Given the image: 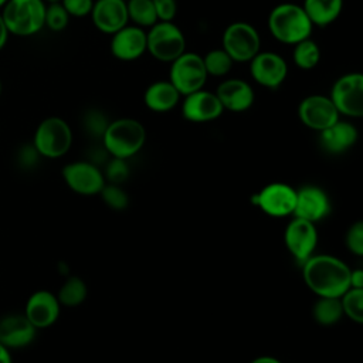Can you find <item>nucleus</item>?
<instances>
[{"label": "nucleus", "mask_w": 363, "mask_h": 363, "mask_svg": "<svg viewBox=\"0 0 363 363\" xmlns=\"http://www.w3.org/2000/svg\"><path fill=\"white\" fill-rule=\"evenodd\" d=\"M267 26L269 34L277 41L288 45L309 38L313 31V24L303 7L291 1H284L272 7L267 18Z\"/></svg>", "instance_id": "obj_2"}, {"label": "nucleus", "mask_w": 363, "mask_h": 363, "mask_svg": "<svg viewBox=\"0 0 363 363\" xmlns=\"http://www.w3.org/2000/svg\"><path fill=\"white\" fill-rule=\"evenodd\" d=\"M105 176L109 180V183H113V184L123 183L129 176V167H128L126 160L112 157V160H109L106 164Z\"/></svg>", "instance_id": "obj_33"}, {"label": "nucleus", "mask_w": 363, "mask_h": 363, "mask_svg": "<svg viewBox=\"0 0 363 363\" xmlns=\"http://www.w3.org/2000/svg\"><path fill=\"white\" fill-rule=\"evenodd\" d=\"M0 363H13L10 350L0 343Z\"/></svg>", "instance_id": "obj_41"}, {"label": "nucleus", "mask_w": 363, "mask_h": 363, "mask_svg": "<svg viewBox=\"0 0 363 363\" xmlns=\"http://www.w3.org/2000/svg\"><path fill=\"white\" fill-rule=\"evenodd\" d=\"M251 363H282V362L278 360L277 357H272V356H261V357L254 359Z\"/></svg>", "instance_id": "obj_42"}, {"label": "nucleus", "mask_w": 363, "mask_h": 363, "mask_svg": "<svg viewBox=\"0 0 363 363\" xmlns=\"http://www.w3.org/2000/svg\"><path fill=\"white\" fill-rule=\"evenodd\" d=\"M203 57L204 68L208 77H216V78H223L225 77L233 65L235 64L231 57L220 47V48H213L207 51Z\"/></svg>", "instance_id": "obj_28"}, {"label": "nucleus", "mask_w": 363, "mask_h": 363, "mask_svg": "<svg viewBox=\"0 0 363 363\" xmlns=\"http://www.w3.org/2000/svg\"><path fill=\"white\" fill-rule=\"evenodd\" d=\"M69 18V14L60 1L48 3L45 6L44 27H48L51 31H62L68 26Z\"/></svg>", "instance_id": "obj_31"}, {"label": "nucleus", "mask_w": 363, "mask_h": 363, "mask_svg": "<svg viewBox=\"0 0 363 363\" xmlns=\"http://www.w3.org/2000/svg\"><path fill=\"white\" fill-rule=\"evenodd\" d=\"M330 213L328 194L318 186H305L296 190L294 216L311 223L325 218Z\"/></svg>", "instance_id": "obj_20"}, {"label": "nucleus", "mask_w": 363, "mask_h": 363, "mask_svg": "<svg viewBox=\"0 0 363 363\" xmlns=\"http://www.w3.org/2000/svg\"><path fill=\"white\" fill-rule=\"evenodd\" d=\"M71 126L60 116H48L35 128L33 146L41 157L58 159L71 149Z\"/></svg>", "instance_id": "obj_5"}, {"label": "nucleus", "mask_w": 363, "mask_h": 363, "mask_svg": "<svg viewBox=\"0 0 363 363\" xmlns=\"http://www.w3.org/2000/svg\"><path fill=\"white\" fill-rule=\"evenodd\" d=\"M45 3H55V1H61V0H44Z\"/></svg>", "instance_id": "obj_44"}, {"label": "nucleus", "mask_w": 363, "mask_h": 363, "mask_svg": "<svg viewBox=\"0 0 363 363\" xmlns=\"http://www.w3.org/2000/svg\"><path fill=\"white\" fill-rule=\"evenodd\" d=\"M37 329L26 315L10 313L0 319V343L9 350L28 346L35 337Z\"/></svg>", "instance_id": "obj_21"}, {"label": "nucleus", "mask_w": 363, "mask_h": 363, "mask_svg": "<svg viewBox=\"0 0 363 363\" xmlns=\"http://www.w3.org/2000/svg\"><path fill=\"white\" fill-rule=\"evenodd\" d=\"M7 3V0H0V9Z\"/></svg>", "instance_id": "obj_43"}, {"label": "nucleus", "mask_w": 363, "mask_h": 363, "mask_svg": "<svg viewBox=\"0 0 363 363\" xmlns=\"http://www.w3.org/2000/svg\"><path fill=\"white\" fill-rule=\"evenodd\" d=\"M9 35H10L9 30H7L6 24H4V21H3L1 14H0V51L4 48V45H6L7 40H9Z\"/></svg>", "instance_id": "obj_40"}, {"label": "nucleus", "mask_w": 363, "mask_h": 363, "mask_svg": "<svg viewBox=\"0 0 363 363\" xmlns=\"http://www.w3.org/2000/svg\"><path fill=\"white\" fill-rule=\"evenodd\" d=\"M298 118L306 128L320 132L340 119V115L328 95L311 94L301 99Z\"/></svg>", "instance_id": "obj_12"}, {"label": "nucleus", "mask_w": 363, "mask_h": 363, "mask_svg": "<svg viewBox=\"0 0 363 363\" xmlns=\"http://www.w3.org/2000/svg\"><path fill=\"white\" fill-rule=\"evenodd\" d=\"M343 315L356 323L363 322V288H349L340 298Z\"/></svg>", "instance_id": "obj_30"}, {"label": "nucleus", "mask_w": 363, "mask_h": 363, "mask_svg": "<svg viewBox=\"0 0 363 363\" xmlns=\"http://www.w3.org/2000/svg\"><path fill=\"white\" fill-rule=\"evenodd\" d=\"M207 79L203 57L197 52L186 50L170 62L169 81L182 96L204 88Z\"/></svg>", "instance_id": "obj_8"}, {"label": "nucleus", "mask_w": 363, "mask_h": 363, "mask_svg": "<svg viewBox=\"0 0 363 363\" xmlns=\"http://www.w3.org/2000/svg\"><path fill=\"white\" fill-rule=\"evenodd\" d=\"M284 241L294 258L298 262L303 264L308 258L313 255L318 244L315 223L295 217L285 228Z\"/></svg>", "instance_id": "obj_14"}, {"label": "nucleus", "mask_w": 363, "mask_h": 363, "mask_svg": "<svg viewBox=\"0 0 363 363\" xmlns=\"http://www.w3.org/2000/svg\"><path fill=\"white\" fill-rule=\"evenodd\" d=\"M340 116H363V75L357 71L346 72L335 79L328 95Z\"/></svg>", "instance_id": "obj_9"}, {"label": "nucleus", "mask_w": 363, "mask_h": 363, "mask_svg": "<svg viewBox=\"0 0 363 363\" xmlns=\"http://www.w3.org/2000/svg\"><path fill=\"white\" fill-rule=\"evenodd\" d=\"M38 157H41L38 155V152L34 149V146H26L20 150V155H18V160L20 163L24 166V167H31L33 164L37 163Z\"/></svg>", "instance_id": "obj_38"}, {"label": "nucleus", "mask_w": 363, "mask_h": 363, "mask_svg": "<svg viewBox=\"0 0 363 363\" xmlns=\"http://www.w3.org/2000/svg\"><path fill=\"white\" fill-rule=\"evenodd\" d=\"M313 27H328L343 10V0H303L301 4Z\"/></svg>", "instance_id": "obj_24"}, {"label": "nucleus", "mask_w": 363, "mask_h": 363, "mask_svg": "<svg viewBox=\"0 0 363 363\" xmlns=\"http://www.w3.org/2000/svg\"><path fill=\"white\" fill-rule=\"evenodd\" d=\"M102 196V200L105 201V204L108 207H111L112 210H125L128 207V194L126 191L119 186V184H105L99 193Z\"/></svg>", "instance_id": "obj_32"}, {"label": "nucleus", "mask_w": 363, "mask_h": 363, "mask_svg": "<svg viewBox=\"0 0 363 363\" xmlns=\"http://www.w3.org/2000/svg\"><path fill=\"white\" fill-rule=\"evenodd\" d=\"M94 1L95 0H61L60 3L69 17H86L91 14Z\"/></svg>", "instance_id": "obj_35"}, {"label": "nucleus", "mask_w": 363, "mask_h": 363, "mask_svg": "<svg viewBox=\"0 0 363 363\" xmlns=\"http://www.w3.org/2000/svg\"><path fill=\"white\" fill-rule=\"evenodd\" d=\"M350 288H363V271L362 269L350 271Z\"/></svg>", "instance_id": "obj_39"}, {"label": "nucleus", "mask_w": 363, "mask_h": 363, "mask_svg": "<svg viewBox=\"0 0 363 363\" xmlns=\"http://www.w3.org/2000/svg\"><path fill=\"white\" fill-rule=\"evenodd\" d=\"M182 115L193 123H206L220 118L224 112L214 91L204 88L182 96Z\"/></svg>", "instance_id": "obj_13"}, {"label": "nucleus", "mask_w": 363, "mask_h": 363, "mask_svg": "<svg viewBox=\"0 0 363 363\" xmlns=\"http://www.w3.org/2000/svg\"><path fill=\"white\" fill-rule=\"evenodd\" d=\"M145 140V126L133 118H118L109 122L102 135L105 152L125 160L135 156L143 147Z\"/></svg>", "instance_id": "obj_3"}, {"label": "nucleus", "mask_w": 363, "mask_h": 363, "mask_svg": "<svg viewBox=\"0 0 363 363\" xmlns=\"http://www.w3.org/2000/svg\"><path fill=\"white\" fill-rule=\"evenodd\" d=\"M129 23L145 30L157 21L155 6L152 0H126Z\"/></svg>", "instance_id": "obj_26"}, {"label": "nucleus", "mask_w": 363, "mask_h": 363, "mask_svg": "<svg viewBox=\"0 0 363 363\" xmlns=\"http://www.w3.org/2000/svg\"><path fill=\"white\" fill-rule=\"evenodd\" d=\"M109 50L113 58L130 62L146 52V30L132 23L112 34Z\"/></svg>", "instance_id": "obj_16"}, {"label": "nucleus", "mask_w": 363, "mask_h": 363, "mask_svg": "<svg viewBox=\"0 0 363 363\" xmlns=\"http://www.w3.org/2000/svg\"><path fill=\"white\" fill-rule=\"evenodd\" d=\"M296 190L285 183L267 184L255 197L254 203L271 217H285L294 213Z\"/></svg>", "instance_id": "obj_15"}, {"label": "nucleus", "mask_w": 363, "mask_h": 363, "mask_svg": "<svg viewBox=\"0 0 363 363\" xmlns=\"http://www.w3.org/2000/svg\"><path fill=\"white\" fill-rule=\"evenodd\" d=\"M61 303L57 295L47 289H38L33 292L24 306V315L31 325L38 329H45L54 325L60 316Z\"/></svg>", "instance_id": "obj_17"}, {"label": "nucleus", "mask_w": 363, "mask_h": 363, "mask_svg": "<svg viewBox=\"0 0 363 363\" xmlns=\"http://www.w3.org/2000/svg\"><path fill=\"white\" fill-rule=\"evenodd\" d=\"M0 94H1V81H0Z\"/></svg>", "instance_id": "obj_45"}, {"label": "nucleus", "mask_w": 363, "mask_h": 363, "mask_svg": "<svg viewBox=\"0 0 363 363\" xmlns=\"http://www.w3.org/2000/svg\"><path fill=\"white\" fill-rule=\"evenodd\" d=\"M359 138L357 128L349 122L337 119L333 125L319 132V140L323 149L329 153H343L349 150Z\"/></svg>", "instance_id": "obj_22"}, {"label": "nucleus", "mask_w": 363, "mask_h": 363, "mask_svg": "<svg viewBox=\"0 0 363 363\" xmlns=\"http://www.w3.org/2000/svg\"><path fill=\"white\" fill-rule=\"evenodd\" d=\"M346 247L354 255H363V223L356 221L346 233Z\"/></svg>", "instance_id": "obj_34"}, {"label": "nucleus", "mask_w": 363, "mask_h": 363, "mask_svg": "<svg viewBox=\"0 0 363 363\" xmlns=\"http://www.w3.org/2000/svg\"><path fill=\"white\" fill-rule=\"evenodd\" d=\"M44 0H7L0 9L9 34L30 37L44 27L45 17Z\"/></svg>", "instance_id": "obj_4"}, {"label": "nucleus", "mask_w": 363, "mask_h": 363, "mask_svg": "<svg viewBox=\"0 0 363 363\" xmlns=\"http://www.w3.org/2000/svg\"><path fill=\"white\" fill-rule=\"evenodd\" d=\"M186 51V37L173 21H156L146 30V52L156 61L170 64Z\"/></svg>", "instance_id": "obj_6"}, {"label": "nucleus", "mask_w": 363, "mask_h": 363, "mask_svg": "<svg viewBox=\"0 0 363 363\" xmlns=\"http://www.w3.org/2000/svg\"><path fill=\"white\" fill-rule=\"evenodd\" d=\"M292 61L299 69H313L320 61V48L318 43L309 37L294 44Z\"/></svg>", "instance_id": "obj_25"}, {"label": "nucleus", "mask_w": 363, "mask_h": 363, "mask_svg": "<svg viewBox=\"0 0 363 363\" xmlns=\"http://www.w3.org/2000/svg\"><path fill=\"white\" fill-rule=\"evenodd\" d=\"M85 298H86V285L78 277L67 278L57 294L58 302L69 308L81 305L85 301Z\"/></svg>", "instance_id": "obj_29"}, {"label": "nucleus", "mask_w": 363, "mask_h": 363, "mask_svg": "<svg viewBox=\"0 0 363 363\" xmlns=\"http://www.w3.org/2000/svg\"><path fill=\"white\" fill-rule=\"evenodd\" d=\"M248 64L251 78L267 89L279 88L288 77V64L275 51H259Z\"/></svg>", "instance_id": "obj_11"}, {"label": "nucleus", "mask_w": 363, "mask_h": 363, "mask_svg": "<svg viewBox=\"0 0 363 363\" xmlns=\"http://www.w3.org/2000/svg\"><path fill=\"white\" fill-rule=\"evenodd\" d=\"M182 101V95L169 79H159L147 85L143 92V104L152 112L163 113L174 109Z\"/></svg>", "instance_id": "obj_23"}, {"label": "nucleus", "mask_w": 363, "mask_h": 363, "mask_svg": "<svg viewBox=\"0 0 363 363\" xmlns=\"http://www.w3.org/2000/svg\"><path fill=\"white\" fill-rule=\"evenodd\" d=\"M350 268L333 255H312L302 264L308 288L319 298H340L350 288Z\"/></svg>", "instance_id": "obj_1"}, {"label": "nucleus", "mask_w": 363, "mask_h": 363, "mask_svg": "<svg viewBox=\"0 0 363 363\" xmlns=\"http://www.w3.org/2000/svg\"><path fill=\"white\" fill-rule=\"evenodd\" d=\"M221 48L234 62H250L261 51V35L251 23L233 21L223 31Z\"/></svg>", "instance_id": "obj_7"}, {"label": "nucleus", "mask_w": 363, "mask_h": 363, "mask_svg": "<svg viewBox=\"0 0 363 363\" xmlns=\"http://www.w3.org/2000/svg\"><path fill=\"white\" fill-rule=\"evenodd\" d=\"M95 28L104 34H113L129 24L126 0H95L91 10Z\"/></svg>", "instance_id": "obj_19"}, {"label": "nucleus", "mask_w": 363, "mask_h": 363, "mask_svg": "<svg viewBox=\"0 0 363 363\" xmlns=\"http://www.w3.org/2000/svg\"><path fill=\"white\" fill-rule=\"evenodd\" d=\"M65 184L82 196L99 194L105 186V176L96 163L88 160L71 162L62 167Z\"/></svg>", "instance_id": "obj_10"}, {"label": "nucleus", "mask_w": 363, "mask_h": 363, "mask_svg": "<svg viewBox=\"0 0 363 363\" xmlns=\"http://www.w3.org/2000/svg\"><path fill=\"white\" fill-rule=\"evenodd\" d=\"M313 319L323 326H330L339 322L343 316L339 298H319L312 309Z\"/></svg>", "instance_id": "obj_27"}, {"label": "nucleus", "mask_w": 363, "mask_h": 363, "mask_svg": "<svg viewBox=\"0 0 363 363\" xmlns=\"http://www.w3.org/2000/svg\"><path fill=\"white\" fill-rule=\"evenodd\" d=\"M108 121L105 119V116L99 112H89L85 118V128L86 130L94 135V136H99L102 138L106 126H108Z\"/></svg>", "instance_id": "obj_37"}, {"label": "nucleus", "mask_w": 363, "mask_h": 363, "mask_svg": "<svg viewBox=\"0 0 363 363\" xmlns=\"http://www.w3.org/2000/svg\"><path fill=\"white\" fill-rule=\"evenodd\" d=\"M214 92L221 102L223 109L230 112H245L255 101L254 88L242 78L223 79Z\"/></svg>", "instance_id": "obj_18"}, {"label": "nucleus", "mask_w": 363, "mask_h": 363, "mask_svg": "<svg viewBox=\"0 0 363 363\" xmlns=\"http://www.w3.org/2000/svg\"><path fill=\"white\" fill-rule=\"evenodd\" d=\"M157 21H173L177 14V0H152Z\"/></svg>", "instance_id": "obj_36"}]
</instances>
